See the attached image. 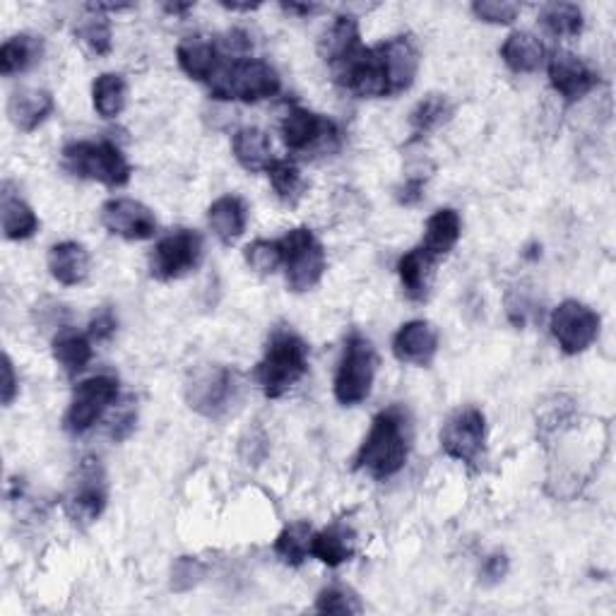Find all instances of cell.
Instances as JSON below:
<instances>
[{
	"label": "cell",
	"mask_w": 616,
	"mask_h": 616,
	"mask_svg": "<svg viewBox=\"0 0 616 616\" xmlns=\"http://www.w3.org/2000/svg\"><path fill=\"white\" fill-rule=\"evenodd\" d=\"M413 450V419L403 405H390L374 417L364 443L354 456V470L374 479H390L398 474Z\"/></svg>",
	"instance_id": "cell-1"
},
{
	"label": "cell",
	"mask_w": 616,
	"mask_h": 616,
	"mask_svg": "<svg viewBox=\"0 0 616 616\" xmlns=\"http://www.w3.org/2000/svg\"><path fill=\"white\" fill-rule=\"evenodd\" d=\"M309 372V345L292 327H278L270 335L263 359L255 368V380L265 398L278 400Z\"/></svg>",
	"instance_id": "cell-2"
},
{
	"label": "cell",
	"mask_w": 616,
	"mask_h": 616,
	"mask_svg": "<svg viewBox=\"0 0 616 616\" xmlns=\"http://www.w3.org/2000/svg\"><path fill=\"white\" fill-rule=\"evenodd\" d=\"M225 53V51H222ZM212 100L231 102L239 100L255 104L275 97L282 90V80L275 67L260 59H231L225 53L215 77L208 82Z\"/></svg>",
	"instance_id": "cell-3"
},
{
	"label": "cell",
	"mask_w": 616,
	"mask_h": 616,
	"mask_svg": "<svg viewBox=\"0 0 616 616\" xmlns=\"http://www.w3.org/2000/svg\"><path fill=\"white\" fill-rule=\"evenodd\" d=\"M63 169L85 181H97L108 188H121L130 181V164L121 147L112 140L67 143L61 153Z\"/></svg>",
	"instance_id": "cell-4"
},
{
	"label": "cell",
	"mask_w": 616,
	"mask_h": 616,
	"mask_svg": "<svg viewBox=\"0 0 616 616\" xmlns=\"http://www.w3.org/2000/svg\"><path fill=\"white\" fill-rule=\"evenodd\" d=\"M241 376L229 366L202 364L186 380L188 407L208 419H222L241 400Z\"/></svg>",
	"instance_id": "cell-5"
},
{
	"label": "cell",
	"mask_w": 616,
	"mask_h": 616,
	"mask_svg": "<svg viewBox=\"0 0 616 616\" xmlns=\"http://www.w3.org/2000/svg\"><path fill=\"white\" fill-rule=\"evenodd\" d=\"M376 378V349L372 340L362 333H352L345 342V352L335 374V400L345 407L364 403L372 395Z\"/></svg>",
	"instance_id": "cell-6"
},
{
	"label": "cell",
	"mask_w": 616,
	"mask_h": 616,
	"mask_svg": "<svg viewBox=\"0 0 616 616\" xmlns=\"http://www.w3.org/2000/svg\"><path fill=\"white\" fill-rule=\"evenodd\" d=\"M108 487L106 472L100 458H85L71 477V484L65 489L63 509L71 523L77 528H90L97 523L106 509Z\"/></svg>",
	"instance_id": "cell-7"
},
{
	"label": "cell",
	"mask_w": 616,
	"mask_h": 616,
	"mask_svg": "<svg viewBox=\"0 0 616 616\" xmlns=\"http://www.w3.org/2000/svg\"><path fill=\"white\" fill-rule=\"evenodd\" d=\"M284 255V275L286 286L292 292L304 294L316 286L325 275V249L311 229L296 227L280 239Z\"/></svg>",
	"instance_id": "cell-8"
},
{
	"label": "cell",
	"mask_w": 616,
	"mask_h": 616,
	"mask_svg": "<svg viewBox=\"0 0 616 616\" xmlns=\"http://www.w3.org/2000/svg\"><path fill=\"white\" fill-rule=\"evenodd\" d=\"M441 448L450 460L482 468L487 460V417L479 407L464 405L450 415L441 429Z\"/></svg>",
	"instance_id": "cell-9"
},
{
	"label": "cell",
	"mask_w": 616,
	"mask_h": 616,
	"mask_svg": "<svg viewBox=\"0 0 616 616\" xmlns=\"http://www.w3.org/2000/svg\"><path fill=\"white\" fill-rule=\"evenodd\" d=\"M282 140L290 153L331 155L342 145V133L331 118L294 106L282 121Z\"/></svg>",
	"instance_id": "cell-10"
},
{
	"label": "cell",
	"mask_w": 616,
	"mask_h": 616,
	"mask_svg": "<svg viewBox=\"0 0 616 616\" xmlns=\"http://www.w3.org/2000/svg\"><path fill=\"white\" fill-rule=\"evenodd\" d=\"M118 398V378L100 374L87 380L77 383L73 390V400L63 417V429L73 436L90 431L94 424L102 419V415L112 407Z\"/></svg>",
	"instance_id": "cell-11"
},
{
	"label": "cell",
	"mask_w": 616,
	"mask_h": 616,
	"mask_svg": "<svg viewBox=\"0 0 616 616\" xmlns=\"http://www.w3.org/2000/svg\"><path fill=\"white\" fill-rule=\"evenodd\" d=\"M202 260V237L194 229H176L164 237L149 255V275L159 282L181 280Z\"/></svg>",
	"instance_id": "cell-12"
},
{
	"label": "cell",
	"mask_w": 616,
	"mask_h": 616,
	"mask_svg": "<svg viewBox=\"0 0 616 616\" xmlns=\"http://www.w3.org/2000/svg\"><path fill=\"white\" fill-rule=\"evenodd\" d=\"M599 323L602 321L597 313L576 299H568L564 304H558L550 321L552 335L556 337L561 352L568 354V357L581 354L593 345L599 335Z\"/></svg>",
	"instance_id": "cell-13"
},
{
	"label": "cell",
	"mask_w": 616,
	"mask_h": 616,
	"mask_svg": "<svg viewBox=\"0 0 616 616\" xmlns=\"http://www.w3.org/2000/svg\"><path fill=\"white\" fill-rule=\"evenodd\" d=\"M333 77L342 90H347L359 100L390 97L388 75H386V67H383L378 46L374 49L364 46L357 56H352L347 63L335 67Z\"/></svg>",
	"instance_id": "cell-14"
},
{
	"label": "cell",
	"mask_w": 616,
	"mask_h": 616,
	"mask_svg": "<svg viewBox=\"0 0 616 616\" xmlns=\"http://www.w3.org/2000/svg\"><path fill=\"white\" fill-rule=\"evenodd\" d=\"M102 225L108 234L126 241H147L157 234L155 212L133 198H114L102 205Z\"/></svg>",
	"instance_id": "cell-15"
},
{
	"label": "cell",
	"mask_w": 616,
	"mask_h": 616,
	"mask_svg": "<svg viewBox=\"0 0 616 616\" xmlns=\"http://www.w3.org/2000/svg\"><path fill=\"white\" fill-rule=\"evenodd\" d=\"M546 73H550L552 87L564 97L566 104L581 102L599 85V75L593 67L568 51H554L550 61H546Z\"/></svg>",
	"instance_id": "cell-16"
},
{
	"label": "cell",
	"mask_w": 616,
	"mask_h": 616,
	"mask_svg": "<svg viewBox=\"0 0 616 616\" xmlns=\"http://www.w3.org/2000/svg\"><path fill=\"white\" fill-rule=\"evenodd\" d=\"M378 53H380L383 67H386V75H388L390 97H395V94H403L415 85L421 56H419L417 41L413 36L400 34V36L383 41V44H378Z\"/></svg>",
	"instance_id": "cell-17"
},
{
	"label": "cell",
	"mask_w": 616,
	"mask_h": 616,
	"mask_svg": "<svg viewBox=\"0 0 616 616\" xmlns=\"http://www.w3.org/2000/svg\"><path fill=\"white\" fill-rule=\"evenodd\" d=\"M438 333L429 321H409L393 337V354L400 364L427 368L436 359Z\"/></svg>",
	"instance_id": "cell-18"
},
{
	"label": "cell",
	"mask_w": 616,
	"mask_h": 616,
	"mask_svg": "<svg viewBox=\"0 0 616 616\" xmlns=\"http://www.w3.org/2000/svg\"><path fill=\"white\" fill-rule=\"evenodd\" d=\"M354 554H357V532L347 520H333L321 532H313L311 556L319 558L321 564L337 568L352 561Z\"/></svg>",
	"instance_id": "cell-19"
},
{
	"label": "cell",
	"mask_w": 616,
	"mask_h": 616,
	"mask_svg": "<svg viewBox=\"0 0 616 616\" xmlns=\"http://www.w3.org/2000/svg\"><path fill=\"white\" fill-rule=\"evenodd\" d=\"M362 49L364 44H362L359 22L354 15L335 18L331 30H327L319 41L321 59L331 71H335V67H340L342 63H347L352 56H357Z\"/></svg>",
	"instance_id": "cell-20"
},
{
	"label": "cell",
	"mask_w": 616,
	"mask_h": 616,
	"mask_svg": "<svg viewBox=\"0 0 616 616\" xmlns=\"http://www.w3.org/2000/svg\"><path fill=\"white\" fill-rule=\"evenodd\" d=\"M176 59H179L181 71L198 82H208L219 71V65L225 61V53L219 49L217 41L205 36H188L184 39L179 49H176Z\"/></svg>",
	"instance_id": "cell-21"
},
{
	"label": "cell",
	"mask_w": 616,
	"mask_h": 616,
	"mask_svg": "<svg viewBox=\"0 0 616 616\" xmlns=\"http://www.w3.org/2000/svg\"><path fill=\"white\" fill-rule=\"evenodd\" d=\"M53 108H56V102H53L51 92L22 87L12 92L8 102V116L18 130L34 133L53 114Z\"/></svg>",
	"instance_id": "cell-22"
},
{
	"label": "cell",
	"mask_w": 616,
	"mask_h": 616,
	"mask_svg": "<svg viewBox=\"0 0 616 616\" xmlns=\"http://www.w3.org/2000/svg\"><path fill=\"white\" fill-rule=\"evenodd\" d=\"M49 272L51 278L63 286L82 284L90 275V253L77 241L56 243L49 251Z\"/></svg>",
	"instance_id": "cell-23"
},
{
	"label": "cell",
	"mask_w": 616,
	"mask_h": 616,
	"mask_svg": "<svg viewBox=\"0 0 616 616\" xmlns=\"http://www.w3.org/2000/svg\"><path fill=\"white\" fill-rule=\"evenodd\" d=\"M208 222L215 237L225 246H231L243 237L246 225H249V208L239 196H222L210 205Z\"/></svg>",
	"instance_id": "cell-24"
},
{
	"label": "cell",
	"mask_w": 616,
	"mask_h": 616,
	"mask_svg": "<svg viewBox=\"0 0 616 616\" xmlns=\"http://www.w3.org/2000/svg\"><path fill=\"white\" fill-rule=\"evenodd\" d=\"M44 39L36 36V34H15L10 36L3 46H0V73L6 77L12 75H20L32 71L34 65L41 63L44 59Z\"/></svg>",
	"instance_id": "cell-25"
},
{
	"label": "cell",
	"mask_w": 616,
	"mask_h": 616,
	"mask_svg": "<svg viewBox=\"0 0 616 616\" xmlns=\"http://www.w3.org/2000/svg\"><path fill=\"white\" fill-rule=\"evenodd\" d=\"M434 265L436 258H431L427 251L417 246V249L407 251L400 260H398V275L403 282L405 296L409 301H421L429 299V286H431V278H434Z\"/></svg>",
	"instance_id": "cell-26"
},
{
	"label": "cell",
	"mask_w": 616,
	"mask_h": 616,
	"mask_svg": "<svg viewBox=\"0 0 616 616\" xmlns=\"http://www.w3.org/2000/svg\"><path fill=\"white\" fill-rule=\"evenodd\" d=\"M462 234V222L460 215L453 208H441L436 210L427 219V229H424L421 249L427 251L431 258H443L456 249V243L460 241Z\"/></svg>",
	"instance_id": "cell-27"
},
{
	"label": "cell",
	"mask_w": 616,
	"mask_h": 616,
	"mask_svg": "<svg viewBox=\"0 0 616 616\" xmlns=\"http://www.w3.org/2000/svg\"><path fill=\"white\" fill-rule=\"evenodd\" d=\"M0 217H3V234L10 241L32 239L39 229V217L20 194L10 188V184H6L3 194H0Z\"/></svg>",
	"instance_id": "cell-28"
},
{
	"label": "cell",
	"mask_w": 616,
	"mask_h": 616,
	"mask_svg": "<svg viewBox=\"0 0 616 616\" xmlns=\"http://www.w3.org/2000/svg\"><path fill=\"white\" fill-rule=\"evenodd\" d=\"M53 359L61 364L65 376L75 378L92 362V337L73 331L71 325L61 327L53 337Z\"/></svg>",
	"instance_id": "cell-29"
},
{
	"label": "cell",
	"mask_w": 616,
	"mask_h": 616,
	"mask_svg": "<svg viewBox=\"0 0 616 616\" xmlns=\"http://www.w3.org/2000/svg\"><path fill=\"white\" fill-rule=\"evenodd\" d=\"M501 59L513 73H535L546 61L544 44L530 32H513L501 46Z\"/></svg>",
	"instance_id": "cell-30"
},
{
	"label": "cell",
	"mask_w": 616,
	"mask_h": 616,
	"mask_svg": "<svg viewBox=\"0 0 616 616\" xmlns=\"http://www.w3.org/2000/svg\"><path fill=\"white\" fill-rule=\"evenodd\" d=\"M231 147H234L237 161L251 174L265 171L268 164L275 159L272 157L270 135L263 128H255V126L239 128L234 133V140H231Z\"/></svg>",
	"instance_id": "cell-31"
},
{
	"label": "cell",
	"mask_w": 616,
	"mask_h": 616,
	"mask_svg": "<svg viewBox=\"0 0 616 616\" xmlns=\"http://www.w3.org/2000/svg\"><path fill=\"white\" fill-rule=\"evenodd\" d=\"M453 116V104L446 94H429L417 106L413 116H409V128H413V140H421L424 135L438 130Z\"/></svg>",
	"instance_id": "cell-32"
},
{
	"label": "cell",
	"mask_w": 616,
	"mask_h": 616,
	"mask_svg": "<svg viewBox=\"0 0 616 616\" xmlns=\"http://www.w3.org/2000/svg\"><path fill=\"white\" fill-rule=\"evenodd\" d=\"M128 85L121 73H104L92 85V104L102 118H116L126 108Z\"/></svg>",
	"instance_id": "cell-33"
},
{
	"label": "cell",
	"mask_w": 616,
	"mask_h": 616,
	"mask_svg": "<svg viewBox=\"0 0 616 616\" xmlns=\"http://www.w3.org/2000/svg\"><path fill=\"white\" fill-rule=\"evenodd\" d=\"M311 537H313V528L311 523H306V520L290 523L275 540L278 558L286 566L299 568L311 556Z\"/></svg>",
	"instance_id": "cell-34"
},
{
	"label": "cell",
	"mask_w": 616,
	"mask_h": 616,
	"mask_svg": "<svg viewBox=\"0 0 616 616\" xmlns=\"http://www.w3.org/2000/svg\"><path fill=\"white\" fill-rule=\"evenodd\" d=\"M268 179L272 184V190H275V196L284 202V205H294L304 198V190H306V181L304 176H301L299 167L290 159H272L268 164Z\"/></svg>",
	"instance_id": "cell-35"
},
{
	"label": "cell",
	"mask_w": 616,
	"mask_h": 616,
	"mask_svg": "<svg viewBox=\"0 0 616 616\" xmlns=\"http://www.w3.org/2000/svg\"><path fill=\"white\" fill-rule=\"evenodd\" d=\"M540 22L556 39H571L583 32V10L576 3H546L540 10Z\"/></svg>",
	"instance_id": "cell-36"
},
{
	"label": "cell",
	"mask_w": 616,
	"mask_h": 616,
	"mask_svg": "<svg viewBox=\"0 0 616 616\" xmlns=\"http://www.w3.org/2000/svg\"><path fill=\"white\" fill-rule=\"evenodd\" d=\"M75 36L80 44L92 53V56H108V53H112L114 46L112 20L97 10H92V15L80 22Z\"/></svg>",
	"instance_id": "cell-37"
},
{
	"label": "cell",
	"mask_w": 616,
	"mask_h": 616,
	"mask_svg": "<svg viewBox=\"0 0 616 616\" xmlns=\"http://www.w3.org/2000/svg\"><path fill=\"white\" fill-rule=\"evenodd\" d=\"M243 258H246V263H249V268L253 272H258V275H272V272H275L280 265H284L280 241L258 239L246 246Z\"/></svg>",
	"instance_id": "cell-38"
},
{
	"label": "cell",
	"mask_w": 616,
	"mask_h": 616,
	"mask_svg": "<svg viewBox=\"0 0 616 616\" xmlns=\"http://www.w3.org/2000/svg\"><path fill=\"white\" fill-rule=\"evenodd\" d=\"M319 614H362L364 605L345 585H331L316 597Z\"/></svg>",
	"instance_id": "cell-39"
},
{
	"label": "cell",
	"mask_w": 616,
	"mask_h": 616,
	"mask_svg": "<svg viewBox=\"0 0 616 616\" xmlns=\"http://www.w3.org/2000/svg\"><path fill=\"white\" fill-rule=\"evenodd\" d=\"M205 578V566L194 556H179L171 566V591L188 593Z\"/></svg>",
	"instance_id": "cell-40"
},
{
	"label": "cell",
	"mask_w": 616,
	"mask_h": 616,
	"mask_svg": "<svg viewBox=\"0 0 616 616\" xmlns=\"http://www.w3.org/2000/svg\"><path fill=\"white\" fill-rule=\"evenodd\" d=\"M472 12L477 20L489 24H511L518 18L520 6L509 3V0H477L472 3Z\"/></svg>",
	"instance_id": "cell-41"
},
{
	"label": "cell",
	"mask_w": 616,
	"mask_h": 616,
	"mask_svg": "<svg viewBox=\"0 0 616 616\" xmlns=\"http://www.w3.org/2000/svg\"><path fill=\"white\" fill-rule=\"evenodd\" d=\"M268 436H265V431L260 429V427H253V429H249L243 434V438H241V443H239V456H241V460L246 462V464H260L265 460V456H268Z\"/></svg>",
	"instance_id": "cell-42"
},
{
	"label": "cell",
	"mask_w": 616,
	"mask_h": 616,
	"mask_svg": "<svg viewBox=\"0 0 616 616\" xmlns=\"http://www.w3.org/2000/svg\"><path fill=\"white\" fill-rule=\"evenodd\" d=\"M118 331V321L114 316L112 309H102L97 316L90 321V331L87 335L92 337V342H108Z\"/></svg>",
	"instance_id": "cell-43"
},
{
	"label": "cell",
	"mask_w": 616,
	"mask_h": 616,
	"mask_svg": "<svg viewBox=\"0 0 616 616\" xmlns=\"http://www.w3.org/2000/svg\"><path fill=\"white\" fill-rule=\"evenodd\" d=\"M135 419H138V413H135V409H133V403H126V407L118 409L114 421H112V438H114L116 443L126 441V438L133 434Z\"/></svg>",
	"instance_id": "cell-44"
},
{
	"label": "cell",
	"mask_w": 616,
	"mask_h": 616,
	"mask_svg": "<svg viewBox=\"0 0 616 616\" xmlns=\"http://www.w3.org/2000/svg\"><path fill=\"white\" fill-rule=\"evenodd\" d=\"M505 573H509V556H505L503 552H497L484 558V564H482L484 583H489V585L501 583L505 578Z\"/></svg>",
	"instance_id": "cell-45"
},
{
	"label": "cell",
	"mask_w": 616,
	"mask_h": 616,
	"mask_svg": "<svg viewBox=\"0 0 616 616\" xmlns=\"http://www.w3.org/2000/svg\"><path fill=\"white\" fill-rule=\"evenodd\" d=\"M20 393V380L15 376V366H12V359L8 354H3V388H0V400H3L6 407L12 405V400L18 398Z\"/></svg>",
	"instance_id": "cell-46"
},
{
	"label": "cell",
	"mask_w": 616,
	"mask_h": 616,
	"mask_svg": "<svg viewBox=\"0 0 616 616\" xmlns=\"http://www.w3.org/2000/svg\"><path fill=\"white\" fill-rule=\"evenodd\" d=\"M424 184H427V176H409V179L398 188V202L417 205L424 198Z\"/></svg>",
	"instance_id": "cell-47"
},
{
	"label": "cell",
	"mask_w": 616,
	"mask_h": 616,
	"mask_svg": "<svg viewBox=\"0 0 616 616\" xmlns=\"http://www.w3.org/2000/svg\"><path fill=\"white\" fill-rule=\"evenodd\" d=\"M282 10L290 12V15L309 18V15H316V12H321L323 6H313V3H282Z\"/></svg>",
	"instance_id": "cell-48"
},
{
	"label": "cell",
	"mask_w": 616,
	"mask_h": 616,
	"mask_svg": "<svg viewBox=\"0 0 616 616\" xmlns=\"http://www.w3.org/2000/svg\"><path fill=\"white\" fill-rule=\"evenodd\" d=\"M188 10H194V3H164V12L169 15H184Z\"/></svg>",
	"instance_id": "cell-49"
},
{
	"label": "cell",
	"mask_w": 616,
	"mask_h": 616,
	"mask_svg": "<svg viewBox=\"0 0 616 616\" xmlns=\"http://www.w3.org/2000/svg\"><path fill=\"white\" fill-rule=\"evenodd\" d=\"M227 10H255L258 3H222Z\"/></svg>",
	"instance_id": "cell-50"
}]
</instances>
